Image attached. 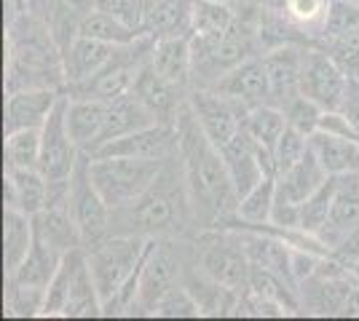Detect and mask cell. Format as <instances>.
<instances>
[{
    "label": "cell",
    "instance_id": "obj_1",
    "mask_svg": "<svg viewBox=\"0 0 359 321\" xmlns=\"http://www.w3.org/2000/svg\"><path fill=\"white\" fill-rule=\"evenodd\" d=\"M175 129L180 169L194 206V220L207 228H220L223 222L233 220L239 209V190L228 171V164L220 148L198 126L188 102L180 110Z\"/></svg>",
    "mask_w": 359,
    "mask_h": 321
},
{
    "label": "cell",
    "instance_id": "obj_2",
    "mask_svg": "<svg viewBox=\"0 0 359 321\" xmlns=\"http://www.w3.org/2000/svg\"><path fill=\"white\" fill-rule=\"evenodd\" d=\"M191 217H194V206H191V199H188V187H185L182 169H180V180H177V174L172 171L169 161H166L164 171L158 174L156 183L150 185L148 193H142L126 209L113 212L110 228L121 225V230H116V233L158 238V236L180 233Z\"/></svg>",
    "mask_w": 359,
    "mask_h": 321
},
{
    "label": "cell",
    "instance_id": "obj_3",
    "mask_svg": "<svg viewBox=\"0 0 359 321\" xmlns=\"http://www.w3.org/2000/svg\"><path fill=\"white\" fill-rule=\"evenodd\" d=\"M166 161H145V158H123V155H91L89 174L97 190L102 193L110 212L126 209L150 185L158 180Z\"/></svg>",
    "mask_w": 359,
    "mask_h": 321
},
{
    "label": "cell",
    "instance_id": "obj_4",
    "mask_svg": "<svg viewBox=\"0 0 359 321\" xmlns=\"http://www.w3.org/2000/svg\"><path fill=\"white\" fill-rule=\"evenodd\" d=\"M257 32L247 30V24L239 19V24L225 35L198 38L194 35V80L204 89H212L217 80H223L233 67L250 57H257L260 41H255Z\"/></svg>",
    "mask_w": 359,
    "mask_h": 321
},
{
    "label": "cell",
    "instance_id": "obj_5",
    "mask_svg": "<svg viewBox=\"0 0 359 321\" xmlns=\"http://www.w3.org/2000/svg\"><path fill=\"white\" fill-rule=\"evenodd\" d=\"M148 238L145 236H126V233H107L102 241L86 246V262L94 276V284L105 303L123 287V281L137 271L145 257Z\"/></svg>",
    "mask_w": 359,
    "mask_h": 321
},
{
    "label": "cell",
    "instance_id": "obj_6",
    "mask_svg": "<svg viewBox=\"0 0 359 321\" xmlns=\"http://www.w3.org/2000/svg\"><path fill=\"white\" fill-rule=\"evenodd\" d=\"M89 158V153H81L73 174H70V190H67V206H70V214H73L86 246L105 238L110 233V217H113L102 193L97 190V185L91 180Z\"/></svg>",
    "mask_w": 359,
    "mask_h": 321
},
{
    "label": "cell",
    "instance_id": "obj_7",
    "mask_svg": "<svg viewBox=\"0 0 359 321\" xmlns=\"http://www.w3.org/2000/svg\"><path fill=\"white\" fill-rule=\"evenodd\" d=\"M198 268L233 292L250 290L252 262L244 255L236 230L228 233H207L198 241Z\"/></svg>",
    "mask_w": 359,
    "mask_h": 321
},
{
    "label": "cell",
    "instance_id": "obj_8",
    "mask_svg": "<svg viewBox=\"0 0 359 321\" xmlns=\"http://www.w3.org/2000/svg\"><path fill=\"white\" fill-rule=\"evenodd\" d=\"M351 80L344 67L330 57L325 48H306L303 54V78H300V94L314 99L325 110H344Z\"/></svg>",
    "mask_w": 359,
    "mask_h": 321
},
{
    "label": "cell",
    "instance_id": "obj_9",
    "mask_svg": "<svg viewBox=\"0 0 359 321\" xmlns=\"http://www.w3.org/2000/svg\"><path fill=\"white\" fill-rule=\"evenodd\" d=\"M81 148L75 145L67 129V97H62L51 115L41 126V164L38 169L46 174V180H70L75 164L81 158Z\"/></svg>",
    "mask_w": 359,
    "mask_h": 321
},
{
    "label": "cell",
    "instance_id": "obj_10",
    "mask_svg": "<svg viewBox=\"0 0 359 321\" xmlns=\"http://www.w3.org/2000/svg\"><path fill=\"white\" fill-rule=\"evenodd\" d=\"M180 262L169 244H161L158 238H148V249L140 265V300L137 313L156 316V308L166 297V292L177 287Z\"/></svg>",
    "mask_w": 359,
    "mask_h": 321
},
{
    "label": "cell",
    "instance_id": "obj_11",
    "mask_svg": "<svg viewBox=\"0 0 359 321\" xmlns=\"http://www.w3.org/2000/svg\"><path fill=\"white\" fill-rule=\"evenodd\" d=\"M188 107L196 115L198 126L204 129V134L217 148H223L225 142L239 131L244 126V115H247V110L236 105L233 99H228L225 94L215 92V89H204V86H196L191 92Z\"/></svg>",
    "mask_w": 359,
    "mask_h": 321
},
{
    "label": "cell",
    "instance_id": "obj_12",
    "mask_svg": "<svg viewBox=\"0 0 359 321\" xmlns=\"http://www.w3.org/2000/svg\"><path fill=\"white\" fill-rule=\"evenodd\" d=\"M91 155H123V158H145V161H169L177 155V129L175 123H153L126 137L110 139Z\"/></svg>",
    "mask_w": 359,
    "mask_h": 321
},
{
    "label": "cell",
    "instance_id": "obj_13",
    "mask_svg": "<svg viewBox=\"0 0 359 321\" xmlns=\"http://www.w3.org/2000/svg\"><path fill=\"white\" fill-rule=\"evenodd\" d=\"M303 54L306 48L295 43H282L263 54V64L269 73L271 105L285 110L295 97H300V78H303Z\"/></svg>",
    "mask_w": 359,
    "mask_h": 321
},
{
    "label": "cell",
    "instance_id": "obj_14",
    "mask_svg": "<svg viewBox=\"0 0 359 321\" xmlns=\"http://www.w3.org/2000/svg\"><path fill=\"white\" fill-rule=\"evenodd\" d=\"M212 89L225 94L228 99H233V102L241 105L244 110L271 105L269 73H266L263 57H250L247 62H241L239 67H233V70H231L223 80H217Z\"/></svg>",
    "mask_w": 359,
    "mask_h": 321
},
{
    "label": "cell",
    "instance_id": "obj_15",
    "mask_svg": "<svg viewBox=\"0 0 359 321\" xmlns=\"http://www.w3.org/2000/svg\"><path fill=\"white\" fill-rule=\"evenodd\" d=\"M121 46L86 38V35H75L67 46L62 48V70H65V86H78L83 80L94 78L100 70H105L118 54Z\"/></svg>",
    "mask_w": 359,
    "mask_h": 321
},
{
    "label": "cell",
    "instance_id": "obj_16",
    "mask_svg": "<svg viewBox=\"0 0 359 321\" xmlns=\"http://www.w3.org/2000/svg\"><path fill=\"white\" fill-rule=\"evenodd\" d=\"M182 92H185V89H180L172 80H166L164 76H158V73L150 67V62H145V64L137 70L135 89H132V94H137V99L156 115L158 123L177 121L180 110L188 102V99H185V102L180 99Z\"/></svg>",
    "mask_w": 359,
    "mask_h": 321
},
{
    "label": "cell",
    "instance_id": "obj_17",
    "mask_svg": "<svg viewBox=\"0 0 359 321\" xmlns=\"http://www.w3.org/2000/svg\"><path fill=\"white\" fill-rule=\"evenodd\" d=\"M148 62L158 76H164L180 89H188V83L194 80V32L156 38Z\"/></svg>",
    "mask_w": 359,
    "mask_h": 321
},
{
    "label": "cell",
    "instance_id": "obj_18",
    "mask_svg": "<svg viewBox=\"0 0 359 321\" xmlns=\"http://www.w3.org/2000/svg\"><path fill=\"white\" fill-rule=\"evenodd\" d=\"M62 94L57 89H19L8 92L6 99V131L16 129H41Z\"/></svg>",
    "mask_w": 359,
    "mask_h": 321
},
{
    "label": "cell",
    "instance_id": "obj_19",
    "mask_svg": "<svg viewBox=\"0 0 359 321\" xmlns=\"http://www.w3.org/2000/svg\"><path fill=\"white\" fill-rule=\"evenodd\" d=\"M51 185L41 169H14L6 166V206L35 217L48 206Z\"/></svg>",
    "mask_w": 359,
    "mask_h": 321
},
{
    "label": "cell",
    "instance_id": "obj_20",
    "mask_svg": "<svg viewBox=\"0 0 359 321\" xmlns=\"http://www.w3.org/2000/svg\"><path fill=\"white\" fill-rule=\"evenodd\" d=\"M32 225H35V238H41L43 244H48L51 249H57L60 255H67L73 249H81L83 244V236L75 225L73 214L67 201L60 204H48L43 212H38L32 217Z\"/></svg>",
    "mask_w": 359,
    "mask_h": 321
},
{
    "label": "cell",
    "instance_id": "obj_21",
    "mask_svg": "<svg viewBox=\"0 0 359 321\" xmlns=\"http://www.w3.org/2000/svg\"><path fill=\"white\" fill-rule=\"evenodd\" d=\"M196 0H148L142 11V32L150 38L185 35L194 24Z\"/></svg>",
    "mask_w": 359,
    "mask_h": 321
},
{
    "label": "cell",
    "instance_id": "obj_22",
    "mask_svg": "<svg viewBox=\"0 0 359 321\" xmlns=\"http://www.w3.org/2000/svg\"><path fill=\"white\" fill-rule=\"evenodd\" d=\"M156 115L150 113L148 107L137 99V94H123V97H116L107 102V115H105V126H102V134L97 139V148H102L110 139L126 137L132 131H140L145 126H153ZM94 148V150H97Z\"/></svg>",
    "mask_w": 359,
    "mask_h": 321
},
{
    "label": "cell",
    "instance_id": "obj_23",
    "mask_svg": "<svg viewBox=\"0 0 359 321\" xmlns=\"http://www.w3.org/2000/svg\"><path fill=\"white\" fill-rule=\"evenodd\" d=\"M107 115V102L102 99H83V97H67V129L75 145L83 153H94L97 139L102 134Z\"/></svg>",
    "mask_w": 359,
    "mask_h": 321
},
{
    "label": "cell",
    "instance_id": "obj_24",
    "mask_svg": "<svg viewBox=\"0 0 359 321\" xmlns=\"http://www.w3.org/2000/svg\"><path fill=\"white\" fill-rule=\"evenodd\" d=\"M309 148L316 155V161L322 164V169L332 177L359 171V139L338 137V134L316 129L309 137Z\"/></svg>",
    "mask_w": 359,
    "mask_h": 321
},
{
    "label": "cell",
    "instance_id": "obj_25",
    "mask_svg": "<svg viewBox=\"0 0 359 321\" xmlns=\"http://www.w3.org/2000/svg\"><path fill=\"white\" fill-rule=\"evenodd\" d=\"M32 244H35L32 217L14 209V206H6V214H3V265H6V278L14 276L16 268L27 260Z\"/></svg>",
    "mask_w": 359,
    "mask_h": 321
},
{
    "label": "cell",
    "instance_id": "obj_26",
    "mask_svg": "<svg viewBox=\"0 0 359 321\" xmlns=\"http://www.w3.org/2000/svg\"><path fill=\"white\" fill-rule=\"evenodd\" d=\"M327 177L330 174L322 169V164L316 161V155L309 148V153L303 155L300 164H295L290 171L276 177V199L287 201V204H298L300 206Z\"/></svg>",
    "mask_w": 359,
    "mask_h": 321
},
{
    "label": "cell",
    "instance_id": "obj_27",
    "mask_svg": "<svg viewBox=\"0 0 359 321\" xmlns=\"http://www.w3.org/2000/svg\"><path fill=\"white\" fill-rule=\"evenodd\" d=\"M65 255H60L57 249H51L48 244H43L41 238H35L27 260L16 268L14 276H8L6 281L16 284V287H38V290H48V281L54 278L60 260Z\"/></svg>",
    "mask_w": 359,
    "mask_h": 321
},
{
    "label": "cell",
    "instance_id": "obj_28",
    "mask_svg": "<svg viewBox=\"0 0 359 321\" xmlns=\"http://www.w3.org/2000/svg\"><path fill=\"white\" fill-rule=\"evenodd\" d=\"M83 265H86V246L73 249V252H67V255L62 257L60 268H57V273L48 281V290H46L43 316H62V313H65L67 297H70L75 278H78Z\"/></svg>",
    "mask_w": 359,
    "mask_h": 321
},
{
    "label": "cell",
    "instance_id": "obj_29",
    "mask_svg": "<svg viewBox=\"0 0 359 321\" xmlns=\"http://www.w3.org/2000/svg\"><path fill=\"white\" fill-rule=\"evenodd\" d=\"M78 35L97 38V41H105V43H113V46H129V43H137L142 38V32L137 30L135 24L123 22L121 16L100 11V8H94V11H89L81 19Z\"/></svg>",
    "mask_w": 359,
    "mask_h": 321
},
{
    "label": "cell",
    "instance_id": "obj_30",
    "mask_svg": "<svg viewBox=\"0 0 359 321\" xmlns=\"http://www.w3.org/2000/svg\"><path fill=\"white\" fill-rule=\"evenodd\" d=\"M273 201H276V177H263L252 190H247L239 199V209H236L233 220L244 222V228L269 225L271 212H273Z\"/></svg>",
    "mask_w": 359,
    "mask_h": 321
},
{
    "label": "cell",
    "instance_id": "obj_31",
    "mask_svg": "<svg viewBox=\"0 0 359 321\" xmlns=\"http://www.w3.org/2000/svg\"><path fill=\"white\" fill-rule=\"evenodd\" d=\"M239 24V14L225 0H196L194 3V24L191 32L198 38L225 35Z\"/></svg>",
    "mask_w": 359,
    "mask_h": 321
},
{
    "label": "cell",
    "instance_id": "obj_32",
    "mask_svg": "<svg viewBox=\"0 0 359 321\" xmlns=\"http://www.w3.org/2000/svg\"><path fill=\"white\" fill-rule=\"evenodd\" d=\"M244 129L252 134V139L257 145H263L266 150H276L279 139L287 131V118H285V110L276 105H260L247 110L244 115Z\"/></svg>",
    "mask_w": 359,
    "mask_h": 321
},
{
    "label": "cell",
    "instance_id": "obj_33",
    "mask_svg": "<svg viewBox=\"0 0 359 321\" xmlns=\"http://www.w3.org/2000/svg\"><path fill=\"white\" fill-rule=\"evenodd\" d=\"M335 193H338V177L330 174L327 180L300 204V230H303V233H309V236L316 238V233L327 222L332 201H335Z\"/></svg>",
    "mask_w": 359,
    "mask_h": 321
},
{
    "label": "cell",
    "instance_id": "obj_34",
    "mask_svg": "<svg viewBox=\"0 0 359 321\" xmlns=\"http://www.w3.org/2000/svg\"><path fill=\"white\" fill-rule=\"evenodd\" d=\"M62 316H73V319H91V316H102V297L94 284V276L89 271V262L81 268V273L75 278L73 292L67 297V306Z\"/></svg>",
    "mask_w": 359,
    "mask_h": 321
},
{
    "label": "cell",
    "instance_id": "obj_35",
    "mask_svg": "<svg viewBox=\"0 0 359 321\" xmlns=\"http://www.w3.org/2000/svg\"><path fill=\"white\" fill-rule=\"evenodd\" d=\"M41 164V129L6 131V166L38 169Z\"/></svg>",
    "mask_w": 359,
    "mask_h": 321
},
{
    "label": "cell",
    "instance_id": "obj_36",
    "mask_svg": "<svg viewBox=\"0 0 359 321\" xmlns=\"http://www.w3.org/2000/svg\"><path fill=\"white\" fill-rule=\"evenodd\" d=\"M359 27V6L348 0H330L327 11L322 16V30H319V43L325 46L330 41L341 38L346 32Z\"/></svg>",
    "mask_w": 359,
    "mask_h": 321
},
{
    "label": "cell",
    "instance_id": "obj_37",
    "mask_svg": "<svg viewBox=\"0 0 359 321\" xmlns=\"http://www.w3.org/2000/svg\"><path fill=\"white\" fill-rule=\"evenodd\" d=\"M322 115H325V107L316 105L314 99H309L306 94L295 97V99H292V102L285 107L287 126L298 129L300 134H306V137H311L316 129H319V123H322Z\"/></svg>",
    "mask_w": 359,
    "mask_h": 321
},
{
    "label": "cell",
    "instance_id": "obj_38",
    "mask_svg": "<svg viewBox=\"0 0 359 321\" xmlns=\"http://www.w3.org/2000/svg\"><path fill=\"white\" fill-rule=\"evenodd\" d=\"M309 153V137L300 134L298 129L287 126V131L282 134L276 150H273V166H276V177L285 174L290 169L303 161V155Z\"/></svg>",
    "mask_w": 359,
    "mask_h": 321
},
{
    "label": "cell",
    "instance_id": "obj_39",
    "mask_svg": "<svg viewBox=\"0 0 359 321\" xmlns=\"http://www.w3.org/2000/svg\"><path fill=\"white\" fill-rule=\"evenodd\" d=\"M43 306H46V290L8 284V294H6V311H8V316H43Z\"/></svg>",
    "mask_w": 359,
    "mask_h": 321
},
{
    "label": "cell",
    "instance_id": "obj_40",
    "mask_svg": "<svg viewBox=\"0 0 359 321\" xmlns=\"http://www.w3.org/2000/svg\"><path fill=\"white\" fill-rule=\"evenodd\" d=\"M322 48L344 67L346 76L359 80V27L341 35V38H335V41H330Z\"/></svg>",
    "mask_w": 359,
    "mask_h": 321
},
{
    "label": "cell",
    "instance_id": "obj_41",
    "mask_svg": "<svg viewBox=\"0 0 359 321\" xmlns=\"http://www.w3.org/2000/svg\"><path fill=\"white\" fill-rule=\"evenodd\" d=\"M156 316H169V319H175V316H201V308L196 303L194 292L185 284H177L175 290L166 292V297L158 303Z\"/></svg>",
    "mask_w": 359,
    "mask_h": 321
},
{
    "label": "cell",
    "instance_id": "obj_42",
    "mask_svg": "<svg viewBox=\"0 0 359 321\" xmlns=\"http://www.w3.org/2000/svg\"><path fill=\"white\" fill-rule=\"evenodd\" d=\"M344 313L346 316H359V284H354V290H351V294H348Z\"/></svg>",
    "mask_w": 359,
    "mask_h": 321
},
{
    "label": "cell",
    "instance_id": "obj_43",
    "mask_svg": "<svg viewBox=\"0 0 359 321\" xmlns=\"http://www.w3.org/2000/svg\"><path fill=\"white\" fill-rule=\"evenodd\" d=\"M43 3H46V6H51V3H54V0H43Z\"/></svg>",
    "mask_w": 359,
    "mask_h": 321
},
{
    "label": "cell",
    "instance_id": "obj_44",
    "mask_svg": "<svg viewBox=\"0 0 359 321\" xmlns=\"http://www.w3.org/2000/svg\"><path fill=\"white\" fill-rule=\"evenodd\" d=\"M348 3H354V6H359V0H348Z\"/></svg>",
    "mask_w": 359,
    "mask_h": 321
},
{
    "label": "cell",
    "instance_id": "obj_45",
    "mask_svg": "<svg viewBox=\"0 0 359 321\" xmlns=\"http://www.w3.org/2000/svg\"><path fill=\"white\" fill-rule=\"evenodd\" d=\"M225 3H233V0H225Z\"/></svg>",
    "mask_w": 359,
    "mask_h": 321
},
{
    "label": "cell",
    "instance_id": "obj_46",
    "mask_svg": "<svg viewBox=\"0 0 359 321\" xmlns=\"http://www.w3.org/2000/svg\"><path fill=\"white\" fill-rule=\"evenodd\" d=\"M145 3H148V0H142V6H145Z\"/></svg>",
    "mask_w": 359,
    "mask_h": 321
},
{
    "label": "cell",
    "instance_id": "obj_47",
    "mask_svg": "<svg viewBox=\"0 0 359 321\" xmlns=\"http://www.w3.org/2000/svg\"><path fill=\"white\" fill-rule=\"evenodd\" d=\"M357 265H359V262H357Z\"/></svg>",
    "mask_w": 359,
    "mask_h": 321
}]
</instances>
